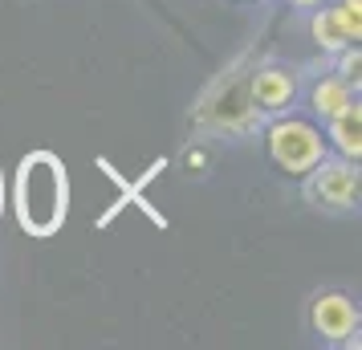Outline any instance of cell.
<instances>
[{"mask_svg":"<svg viewBox=\"0 0 362 350\" xmlns=\"http://www.w3.org/2000/svg\"><path fill=\"white\" fill-rule=\"evenodd\" d=\"M297 8H317V4H322V0H293Z\"/></svg>","mask_w":362,"mask_h":350,"instance_id":"cell-10","label":"cell"},{"mask_svg":"<svg viewBox=\"0 0 362 350\" xmlns=\"http://www.w3.org/2000/svg\"><path fill=\"white\" fill-rule=\"evenodd\" d=\"M358 66H362V53H358V41L338 49V78L342 82H358Z\"/></svg>","mask_w":362,"mask_h":350,"instance_id":"cell-9","label":"cell"},{"mask_svg":"<svg viewBox=\"0 0 362 350\" xmlns=\"http://www.w3.org/2000/svg\"><path fill=\"white\" fill-rule=\"evenodd\" d=\"M310 29H313V41H317L322 49H329V53H338V49H346V45H354V41L342 33V25L334 21V13H329V8H322V13L313 17Z\"/></svg>","mask_w":362,"mask_h":350,"instance_id":"cell-8","label":"cell"},{"mask_svg":"<svg viewBox=\"0 0 362 350\" xmlns=\"http://www.w3.org/2000/svg\"><path fill=\"white\" fill-rule=\"evenodd\" d=\"M17 220L29 236H53L66 224L69 212V180L66 163L53 151H33L17 167V187H13Z\"/></svg>","mask_w":362,"mask_h":350,"instance_id":"cell-1","label":"cell"},{"mask_svg":"<svg viewBox=\"0 0 362 350\" xmlns=\"http://www.w3.org/2000/svg\"><path fill=\"white\" fill-rule=\"evenodd\" d=\"M269 155H273V163L281 171H289V175H310L313 163L326 155V143H322V134L313 131L310 122H301V118H281L269 127Z\"/></svg>","mask_w":362,"mask_h":350,"instance_id":"cell-2","label":"cell"},{"mask_svg":"<svg viewBox=\"0 0 362 350\" xmlns=\"http://www.w3.org/2000/svg\"><path fill=\"white\" fill-rule=\"evenodd\" d=\"M313 330L326 342H350V334L358 330V305L346 293H322L313 301Z\"/></svg>","mask_w":362,"mask_h":350,"instance_id":"cell-4","label":"cell"},{"mask_svg":"<svg viewBox=\"0 0 362 350\" xmlns=\"http://www.w3.org/2000/svg\"><path fill=\"white\" fill-rule=\"evenodd\" d=\"M329 139H334V147L342 151V159H354L358 163L362 155V110L358 102H346L338 115H329Z\"/></svg>","mask_w":362,"mask_h":350,"instance_id":"cell-5","label":"cell"},{"mask_svg":"<svg viewBox=\"0 0 362 350\" xmlns=\"http://www.w3.org/2000/svg\"><path fill=\"white\" fill-rule=\"evenodd\" d=\"M293 74H285V69L269 66L257 74V82H252V98L261 102L264 110H285L289 102H293Z\"/></svg>","mask_w":362,"mask_h":350,"instance_id":"cell-6","label":"cell"},{"mask_svg":"<svg viewBox=\"0 0 362 350\" xmlns=\"http://www.w3.org/2000/svg\"><path fill=\"white\" fill-rule=\"evenodd\" d=\"M346 102H354V98H350V82H342V78H326V82L313 86V110L322 118L338 115Z\"/></svg>","mask_w":362,"mask_h":350,"instance_id":"cell-7","label":"cell"},{"mask_svg":"<svg viewBox=\"0 0 362 350\" xmlns=\"http://www.w3.org/2000/svg\"><path fill=\"white\" fill-rule=\"evenodd\" d=\"M0 212H4V175H0Z\"/></svg>","mask_w":362,"mask_h":350,"instance_id":"cell-11","label":"cell"},{"mask_svg":"<svg viewBox=\"0 0 362 350\" xmlns=\"http://www.w3.org/2000/svg\"><path fill=\"white\" fill-rule=\"evenodd\" d=\"M358 163L354 159H317L310 171V187H305V196L313 204H322V208H354L358 204Z\"/></svg>","mask_w":362,"mask_h":350,"instance_id":"cell-3","label":"cell"}]
</instances>
